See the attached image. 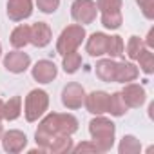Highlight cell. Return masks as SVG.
<instances>
[{"instance_id": "6da1fadb", "label": "cell", "mask_w": 154, "mask_h": 154, "mask_svg": "<svg viewBox=\"0 0 154 154\" xmlns=\"http://www.w3.org/2000/svg\"><path fill=\"white\" fill-rule=\"evenodd\" d=\"M78 131V120L69 112H49L44 116L38 123V129L35 132V141L42 152H45L47 145L62 134L72 136Z\"/></svg>"}, {"instance_id": "7a4b0ae2", "label": "cell", "mask_w": 154, "mask_h": 154, "mask_svg": "<svg viewBox=\"0 0 154 154\" xmlns=\"http://www.w3.org/2000/svg\"><path fill=\"white\" fill-rule=\"evenodd\" d=\"M89 134H91V141L96 145L98 152H109L114 147L116 125L103 114H98L89 122Z\"/></svg>"}, {"instance_id": "3957f363", "label": "cell", "mask_w": 154, "mask_h": 154, "mask_svg": "<svg viewBox=\"0 0 154 154\" xmlns=\"http://www.w3.org/2000/svg\"><path fill=\"white\" fill-rule=\"evenodd\" d=\"M85 36H87V33H85L84 26H80V24L67 26L56 40V53L63 56L71 51H78V47L84 44Z\"/></svg>"}, {"instance_id": "277c9868", "label": "cell", "mask_w": 154, "mask_h": 154, "mask_svg": "<svg viewBox=\"0 0 154 154\" xmlns=\"http://www.w3.org/2000/svg\"><path fill=\"white\" fill-rule=\"evenodd\" d=\"M49 109V94L44 89H33L24 102V116L29 123L38 122Z\"/></svg>"}, {"instance_id": "5b68a950", "label": "cell", "mask_w": 154, "mask_h": 154, "mask_svg": "<svg viewBox=\"0 0 154 154\" xmlns=\"http://www.w3.org/2000/svg\"><path fill=\"white\" fill-rule=\"evenodd\" d=\"M96 15H98V8L94 0H74L71 4V17L80 26L93 24L96 20Z\"/></svg>"}, {"instance_id": "8992f818", "label": "cell", "mask_w": 154, "mask_h": 154, "mask_svg": "<svg viewBox=\"0 0 154 154\" xmlns=\"http://www.w3.org/2000/svg\"><path fill=\"white\" fill-rule=\"evenodd\" d=\"M85 102V89L78 84V82H71L62 89V103L63 107L76 111L80 109Z\"/></svg>"}, {"instance_id": "52a82bcc", "label": "cell", "mask_w": 154, "mask_h": 154, "mask_svg": "<svg viewBox=\"0 0 154 154\" xmlns=\"http://www.w3.org/2000/svg\"><path fill=\"white\" fill-rule=\"evenodd\" d=\"M4 67H6V71H9L13 74L26 72L31 67V56L20 49H15L4 56Z\"/></svg>"}, {"instance_id": "ba28073f", "label": "cell", "mask_w": 154, "mask_h": 154, "mask_svg": "<svg viewBox=\"0 0 154 154\" xmlns=\"http://www.w3.org/2000/svg\"><path fill=\"white\" fill-rule=\"evenodd\" d=\"M0 141H2V149L9 154H18L27 147V136L18 129H11L8 132L4 131Z\"/></svg>"}, {"instance_id": "9c48e42d", "label": "cell", "mask_w": 154, "mask_h": 154, "mask_svg": "<svg viewBox=\"0 0 154 154\" xmlns=\"http://www.w3.org/2000/svg\"><path fill=\"white\" fill-rule=\"evenodd\" d=\"M31 74L38 84H51L58 76V67L51 60H38L31 67Z\"/></svg>"}, {"instance_id": "30bf717a", "label": "cell", "mask_w": 154, "mask_h": 154, "mask_svg": "<svg viewBox=\"0 0 154 154\" xmlns=\"http://www.w3.org/2000/svg\"><path fill=\"white\" fill-rule=\"evenodd\" d=\"M123 85H125V87H123V91H120V93H122V96H123L127 107H129V109H140V107L147 102V93H145V89H143L140 84H132V82L123 84Z\"/></svg>"}, {"instance_id": "8fae6325", "label": "cell", "mask_w": 154, "mask_h": 154, "mask_svg": "<svg viewBox=\"0 0 154 154\" xmlns=\"http://www.w3.org/2000/svg\"><path fill=\"white\" fill-rule=\"evenodd\" d=\"M53 40V31L45 22H36L33 26H29V44H33L35 47L42 49L45 45H49Z\"/></svg>"}, {"instance_id": "7c38bea8", "label": "cell", "mask_w": 154, "mask_h": 154, "mask_svg": "<svg viewBox=\"0 0 154 154\" xmlns=\"http://www.w3.org/2000/svg\"><path fill=\"white\" fill-rule=\"evenodd\" d=\"M33 15V0H8V17L13 22H24Z\"/></svg>"}, {"instance_id": "4fadbf2b", "label": "cell", "mask_w": 154, "mask_h": 154, "mask_svg": "<svg viewBox=\"0 0 154 154\" xmlns=\"http://www.w3.org/2000/svg\"><path fill=\"white\" fill-rule=\"evenodd\" d=\"M84 105L94 116L105 114L107 112V105H109V93H105V91H93V93L85 94Z\"/></svg>"}, {"instance_id": "5bb4252c", "label": "cell", "mask_w": 154, "mask_h": 154, "mask_svg": "<svg viewBox=\"0 0 154 154\" xmlns=\"http://www.w3.org/2000/svg\"><path fill=\"white\" fill-rule=\"evenodd\" d=\"M138 76H140V69L132 62H116L114 82H118V84H129V82H134Z\"/></svg>"}, {"instance_id": "9a60e30c", "label": "cell", "mask_w": 154, "mask_h": 154, "mask_svg": "<svg viewBox=\"0 0 154 154\" xmlns=\"http://www.w3.org/2000/svg\"><path fill=\"white\" fill-rule=\"evenodd\" d=\"M107 40H109V35L105 33H93L89 38H87V44H85V49L91 56L98 58V56H103L107 53Z\"/></svg>"}, {"instance_id": "2e32d148", "label": "cell", "mask_w": 154, "mask_h": 154, "mask_svg": "<svg viewBox=\"0 0 154 154\" xmlns=\"http://www.w3.org/2000/svg\"><path fill=\"white\" fill-rule=\"evenodd\" d=\"M94 71H96V76H98V78H100L102 82L111 84V82H114L116 62H114L112 58H102V60H98V62H96Z\"/></svg>"}, {"instance_id": "e0dca14e", "label": "cell", "mask_w": 154, "mask_h": 154, "mask_svg": "<svg viewBox=\"0 0 154 154\" xmlns=\"http://www.w3.org/2000/svg\"><path fill=\"white\" fill-rule=\"evenodd\" d=\"M20 114H22V98L20 96H13L8 102H4L2 118L6 122H15L20 118Z\"/></svg>"}, {"instance_id": "ac0fdd59", "label": "cell", "mask_w": 154, "mask_h": 154, "mask_svg": "<svg viewBox=\"0 0 154 154\" xmlns=\"http://www.w3.org/2000/svg\"><path fill=\"white\" fill-rule=\"evenodd\" d=\"M72 149V140L69 134H62V136H56L45 149V152L49 154H65V152H71Z\"/></svg>"}, {"instance_id": "d6986e66", "label": "cell", "mask_w": 154, "mask_h": 154, "mask_svg": "<svg viewBox=\"0 0 154 154\" xmlns=\"http://www.w3.org/2000/svg\"><path fill=\"white\" fill-rule=\"evenodd\" d=\"M9 42L15 49H24L29 44V26H26V24L17 26L9 36Z\"/></svg>"}, {"instance_id": "ffe728a7", "label": "cell", "mask_w": 154, "mask_h": 154, "mask_svg": "<svg viewBox=\"0 0 154 154\" xmlns=\"http://www.w3.org/2000/svg\"><path fill=\"white\" fill-rule=\"evenodd\" d=\"M127 111H129V107H127V103H125V100H123L122 93H112V94H109L107 112H109L111 116L120 118V116H123Z\"/></svg>"}, {"instance_id": "44dd1931", "label": "cell", "mask_w": 154, "mask_h": 154, "mask_svg": "<svg viewBox=\"0 0 154 154\" xmlns=\"http://www.w3.org/2000/svg\"><path fill=\"white\" fill-rule=\"evenodd\" d=\"M118 152L120 154H138V152H141V143L136 136L125 134L118 145Z\"/></svg>"}, {"instance_id": "7402d4cb", "label": "cell", "mask_w": 154, "mask_h": 154, "mask_svg": "<svg viewBox=\"0 0 154 154\" xmlns=\"http://www.w3.org/2000/svg\"><path fill=\"white\" fill-rule=\"evenodd\" d=\"M62 67L67 74H74L82 67V54L78 51H71L67 54H63V60H62Z\"/></svg>"}, {"instance_id": "603a6c76", "label": "cell", "mask_w": 154, "mask_h": 154, "mask_svg": "<svg viewBox=\"0 0 154 154\" xmlns=\"http://www.w3.org/2000/svg\"><path fill=\"white\" fill-rule=\"evenodd\" d=\"M125 53V44H123V38L120 35H114V36H109L107 40V56L109 58H118Z\"/></svg>"}, {"instance_id": "cb8c5ba5", "label": "cell", "mask_w": 154, "mask_h": 154, "mask_svg": "<svg viewBox=\"0 0 154 154\" xmlns=\"http://www.w3.org/2000/svg\"><path fill=\"white\" fill-rule=\"evenodd\" d=\"M136 62L140 63V71L141 72H145V74H152L154 72V53H152V49L145 47L140 53V56H138Z\"/></svg>"}, {"instance_id": "d4e9b609", "label": "cell", "mask_w": 154, "mask_h": 154, "mask_svg": "<svg viewBox=\"0 0 154 154\" xmlns=\"http://www.w3.org/2000/svg\"><path fill=\"white\" fill-rule=\"evenodd\" d=\"M100 20H102V26L105 29L114 31V29H120V26L123 22V17H122V11H116V13H102Z\"/></svg>"}, {"instance_id": "484cf974", "label": "cell", "mask_w": 154, "mask_h": 154, "mask_svg": "<svg viewBox=\"0 0 154 154\" xmlns=\"http://www.w3.org/2000/svg\"><path fill=\"white\" fill-rule=\"evenodd\" d=\"M145 49V44H143V38H140V36H131L129 38V42H127V47H125V51H127V56L131 58V60H138V56H140V53Z\"/></svg>"}, {"instance_id": "4316f807", "label": "cell", "mask_w": 154, "mask_h": 154, "mask_svg": "<svg viewBox=\"0 0 154 154\" xmlns=\"http://www.w3.org/2000/svg\"><path fill=\"white\" fill-rule=\"evenodd\" d=\"M123 0H96V8L100 13H116L122 11Z\"/></svg>"}, {"instance_id": "83f0119b", "label": "cell", "mask_w": 154, "mask_h": 154, "mask_svg": "<svg viewBox=\"0 0 154 154\" xmlns=\"http://www.w3.org/2000/svg\"><path fill=\"white\" fill-rule=\"evenodd\" d=\"M35 2H36V8L45 15H53L60 8V0H35Z\"/></svg>"}, {"instance_id": "f1b7e54d", "label": "cell", "mask_w": 154, "mask_h": 154, "mask_svg": "<svg viewBox=\"0 0 154 154\" xmlns=\"http://www.w3.org/2000/svg\"><path fill=\"white\" fill-rule=\"evenodd\" d=\"M136 4L147 20H154V0H136Z\"/></svg>"}, {"instance_id": "f546056e", "label": "cell", "mask_w": 154, "mask_h": 154, "mask_svg": "<svg viewBox=\"0 0 154 154\" xmlns=\"http://www.w3.org/2000/svg\"><path fill=\"white\" fill-rule=\"evenodd\" d=\"M71 152H98V149H96V145L93 141H82V143L76 145V147L72 145Z\"/></svg>"}, {"instance_id": "4dcf8cb0", "label": "cell", "mask_w": 154, "mask_h": 154, "mask_svg": "<svg viewBox=\"0 0 154 154\" xmlns=\"http://www.w3.org/2000/svg\"><path fill=\"white\" fill-rule=\"evenodd\" d=\"M143 44H145L147 49H154V27L149 29V35H147V38L143 40Z\"/></svg>"}, {"instance_id": "1f68e13d", "label": "cell", "mask_w": 154, "mask_h": 154, "mask_svg": "<svg viewBox=\"0 0 154 154\" xmlns=\"http://www.w3.org/2000/svg\"><path fill=\"white\" fill-rule=\"evenodd\" d=\"M2 111H4V102L2 100H0V122H2L4 118H2Z\"/></svg>"}, {"instance_id": "d6a6232c", "label": "cell", "mask_w": 154, "mask_h": 154, "mask_svg": "<svg viewBox=\"0 0 154 154\" xmlns=\"http://www.w3.org/2000/svg\"><path fill=\"white\" fill-rule=\"evenodd\" d=\"M2 134H4V125H2V122H0V138H2Z\"/></svg>"}, {"instance_id": "836d02e7", "label": "cell", "mask_w": 154, "mask_h": 154, "mask_svg": "<svg viewBox=\"0 0 154 154\" xmlns=\"http://www.w3.org/2000/svg\"><path fill=\"white\" fill-rule=\"evenodd\" d=\"M0 56H2V44H0Z\"/></svg>"}]
</instances>
